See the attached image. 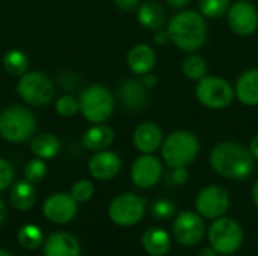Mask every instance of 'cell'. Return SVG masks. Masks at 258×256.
<instances>
[{"instance_id":"obj_1","label":"cell","mask_w":258,"mask_h":256,"mask_svg":"<svg viewBox=\"0 0 258 256\" xmlns=\"http://www.w3.org/2000/svg\"><path fill=\"white\" fill-rule=\"evenodd\" d=\"M254 160L249 149L237 142H221L210 152L213 170L230 180L248 178L254 170Z\"/></svg>"},{"instance_id":"obj_2","label":"cell","mask_w":258,"mask_h":256,"mask_svg":"<svg viewBox=\"0 0 258 256\" xmlns=\"http://www.w3.org/2000/svg\"><path fill=\"white\" fill-rule=\"evenodd\" d=\"M171 41L183 51L194 53L200 50L207 38V26L204 17L197 11H181L168 23Z\"/></svg>"},{"instance_id":"obj_3","label":"cell","mask_w":258,"mask_h":256,"mask_svg":"<svg viewBox=\"0 0 258 256\" xmlns=\"http://www.w3.org/2000/svg\"><path fill=\"white\" fill-rule=\"evenodd\" d=\"M200 154L198 137L187 130L172 131L162 143L163 161L171 167H187Z\"/></svg>"},{"instance_id":"obj_4","label":"cell","mask_w":258,"mask_h":256,"mask_svg":"<svg viewBox=\"0 0 258 256\" xmlns=\"http://www.w3.org/2000/svg\"><path fill=\"white\" fill-rule=\"evenodd\" d=\"M35 115L24 106H9L0 112V137L11 143H23L33 137Z\"/></svg>"},{"instance_id":"obj_5","label":"cell","mask_w":258,"mask_h":256,"mask_svg":"<svg viewBox=\"0 0 258 256\" xmlns=\"http://www.w3.org/2000/svg\"><path fill=\"white\" fill-rule=\"evenodd\" d=\"M79 109L91 124H104L113 113L115 100L112 92L103 84L85 88L79 97Z\"/></svg>"},{"instance_id":"obj_6","label":"cell","mask_w":258,"mask_h":256,"mask_svg":"<svg viewBox=\"0 0 258 256\" xmlns=\"http://www.w3.org/2000/svg\"><path fill=\"white\" fill-rule=\"evenodd\" d=\"M234 88L222 77L206 75L201 78L195 89L197 100L207 109L222 110L234 100Z\"/></svg>"},{"instance_id":"obj_7","label":"cell","mask_w":258,"mask_h":256,"mask_svg":"<svg viewBox=\"0 0 258 256\" xmlns=\"http://www.w3.org/2000/svg\"><path fill=\"white\" fill-rule=\"evenodd\" d=\"M17 92L30 106L42 107L54 98V83L41 71H30L20 77Z\"/></svg>"},{"instance_id":"obj_8","label":"cell","mask_w":258,"mask_h":256,"mask_svg":"<svg viewBox=\"0 0 258 256\" xmlns=\"http://www.w3.org/2000/svg\"><path fill=\"white\" fill-rule=\"evenodd\" d=\"M210 246L222 255L237 252L243 243V231L240 225L230 217H219L209 231Z\"/></svg>"},{"instance_id":"obj_9","label":"cell","mask_w":258,"mask_h":256,"mask_svg":"<svg viewBox=\"0 0 258 256\" xmlns=\"http://www.w3.org/2000/svg\"><path fill=\"white\" fill-rule=\"evenodd\" d=\"M145 214V202L133 193L116 196L109 205V217L119 226H133L142 220Z\"/></svg>"},{"instance_id":"obj_10","label":"cell","mask_w":258,"mask_h":256,"mask_svg":"<svg viewBox=\"0 0 258 256\" xmlns=\"http://www.w3.org/2000/svg\"><path fill=\"white\" fill-rule=\"evenodd\" d=\"M195 207L203 217L219 219L230 208V195L219 186L204 187L195 199Z\"/></svg>"},{"instance_id":"obj_11","label":"cell","mask_w":258,"mask_h":256,"mask_svg":"<svg viewBox=\"0 0 258 256\" xmlns=\"http://www.w3.org/2000/svg\"><path fill=\"white\" fill-rule=\"evenodd\" d=\"M172 231L175 240L180 244L195 246L203 240L206 234V226L201 219V214L194 211H183L175 217Z\"/></svg>"},{"instance_id":"obj_12","label":"cell","mask_w":258,"mask_h":256,"mask_svg":"<svg viewBox=\"0 0 258 256\" xmlns=\"http://www.w3.org/2000/svg\"><path fill=\"white\" fill-rule=\"evenodd\" d=\"M230 29L239 36H249L258 29V12L255 6L246 0H239L228 9Z\"/></svg>"},{"instance_id":"obj_13","label":"cell","mask_w":258,"mask_h":256,"mask_svg":"<svg viewBox=\"0 0 258 256\" xmlns=\"http://www.w3.org/2000/svg\"><path fill=\"white\" fill-rule=\"evenodd\" d=\"M77 202L68 193H54L44 201V217L56 225H65L77 216Z\"/></svg>"},{"instance_id":"obj_14","label":"cell","mask_w":258,"mask_h":256,"mask_svg":"<svg viewBox=\"0 0 258 256\" xmlns=\"http://www.w3.org/2000/svg\"><path fill=\"white\" fill-rule=\"evenodd\" d=\"M163 174V167L159 158H156L153 154H142L138 157L130 170L132 181L139 189H151L154 187Z\"/></svg>"},{"instance_id":"obj_15","label":"cell","mask_w":258,"mask_h":256,"mask_svg":"<svg viewBox=\"0 0 258 256\" xmlns=\"http://www.w3.org/2000/svg\"><path fill=\"white\" fill-rule=\"evenodd\" d=\"M121 166H122L121 157L109 149L95 152L88 163L91 177L98 181H109L115 178L119 174Z\"/></svg>"},{"instance_id":"obj_16","label":"cell","mask_w":258,"mask_h":256,"mask_svg":"<svg viewBox=\"0 0 258 256\" xmlns=\"http://www.w3.org/2000/svg\"><path fill=\"white\" fill-rule=\"evenodd\" d=\"M163 143L162 128L151 121H145L135 128L133 133V145L142 154L156 152Z\"/></svg>"},{"instance_id":"obj_17","label":"cell","mask_w":258,"mask_h":256,"mask_svg":"<svg viewBox=\"0 0 258 256\" xmlns=\"http://www.w3.org/2000/svg\"><path fill=\"white\" fill-rule=\"evenodd\" d=\"M148 88L142 80H125L119 86V100L128 110L139 112L148 103Z\"/></svg>"},{"instance_id":"obj_18","label":"cell","mask_w":258,"mask_h":256,"mask_svg":"<svg viewBox=\"0 0 258 256\" xmlns=\"http://www.w3.org/2000/svg\"><path fill=\"white\" fill-rule=\"evenodd\" d=\"M44 256H80V243L68 232H54L44 243Z\"/></svg>"},{"instance_id":"obj_19","label":"cell","mask_w":258,"mask_h":256,"mask_svg":"<svg viewBox=\"0 0 258 256\" xmlns=\"http://www.w3.org/2000/svg\"><path fill=\"white\" fill-rule=\"evenodd\" d=\"M127 65L132 72L145 75L153 71L156 65V53L147 44H136L127 53Z\"/></svg>"},{"instance_id":"obj_20","label":"cell","mask_w":258,"mask_h":256,"mask_svg":"<svg viewBox=\"0 0 258 256\" xmlns=\"http://www.w3.org/2000/svg\"><path fill=\"white\" fill-rule=\"evenodd\" d=\"M115 134L113 130L106 124H92L91 128H88L82 137V143L86 149L98 152L109 149V146L113 143Z\"/></svg>"},{"instance_id":"obj_21","label":"cell","mask_w":258,"mask_h":256,"mask_svg":"<svg viewBox=\"0 0 258 256\" xmlns=\"http://www.w3.org/2000/svg\"><path fill=\"white\" fill-rule=\"evenodd\" d=\"M234 94L242 104L258 106V69H248L237 78Z\"/></svg>"},{"instance_id":"obj_22","label":"cell","mask_w":258,"mask_h":256,"mask_svg":"<svg viewBox=\"0 0 258 256\" xmlns=\"http://www.w3.org/2000/svg\"><path fill=\"white\" fill-rule=\"evenodd\" d=\"M138 21L148 30H159L165 24V9L156 0H147L138 8Z\"/></svg>"},{"instance_id":"obj_23","label":"cell","mask_w":258,"mask_h":256,"mask_svg":"<svg viewBox=\"0 0 258 256\" xmlns=\"http://www.w3.org/2000/svg\"><path fill=\"white\" fill-rule=\"evenodd\" d=\"M142 246L151 256H165L171 249V238L160 228H150L142 235Z\"/></svg>"},{"instance_id":"obj_24","label":"cell","mask_w":258,"mask_h":256,"mask_svg":"<svg viewBox=\"0 0 258 256\" xmlns=\"http://www.w3.org/2000/svg\"><path fill=\"white\" fill-rule=\"evenodd\" d=\"M11 205L18 211L30 210L36 202V192L32 183L29 181H18L11 187L9 192Z\"/></svg>"},{"instance_id":"obj_25","label":"cell","mask_w":258,"mask_h":256,"mask_svg":"<svg viewBox=\"0 0 258 256\" xmlns=\"http://www.w3.org/2000/svg\"><path fill=\"white\" fill-rule=\"evenodd\" d=\"M30 151L42 160L54 158L60 151V140L53 133H41L32 137Z\"/></svg>"},{"instance_id":"obj_26","label":"cell","mask_w":258,"mask_h":256,"mask_svg":"<svg viewBox=\"0 0 258 256\" xmlns=\"http://www.w3.org/2000/svg\"><path fill=\"white\" fill-rule=\"evenodd\" d=\"M3 68L8 74L14 77H21L23 74L27 72L29 68L27 54L18 48H12L6 51V54L3 56Z\"/></svg>"},{"instance_id":"obj_27","label":"cell","mask_w":258,"mask_h":256,"mask_svg":"<svg viewBox=\"0 0 258 256\" xmlns=\"http://www.w3.org/2000/svg\"><path fill=\"white\" fill-rule=\"evenodd\" d=\"M17 237H18L20 246H23L26 250H35V249H38V247L42 244V241H44L42 231H41L36 225H32V223H27V225H24L23 228H20Z\"/></svg>"},{"instance_id":"obj_28","label":"cell","mask_w":258,"mask_h":256,"mask_svg":"<svg viewBox=\"0 0 258 256\" xmlns=\"http://www.w3.org/2000/svg\"><path fill=\"white\" fill-rule=\"evenodd\" d=\"M181 71L183 74L195 81H200L201 78H204L207 75V63L206 60L198 56V54H190L187 56L183 63H181Z\"/></svg>"},{"instance_id":"obj_29","label":"cell","mask_w":258,"mask_h":256,"mask_svg":"<svg viewBox=\"0 0 258 256\" xmlns=\"http://www.w3.org/2000/svg\"><path fill=\"white\" fill-rule=\"evenodd\" d=\"M231 0H200L198 9L204 18H219L228 12Z\"/></svg>"},{"instance_id":"obj_30","label":"cell","mask_w":258,"mask_h":256,"mask_svg":"<svg viewBox=\"0 0 258 256\" xmlns=\"http://www.w3.org/2000/svg\"><path fill=\"white\" fill-rule=\"evenodd\" d=\"M47 170H48L47 164L42 158H33V160L27 161V164L24 166V178H26V181L36 184L45 178Z\"/></svg>"},{"instance_id":"obj_31","label":"cell","mask_w":258,"mask_h":256,"mask_svg":"<svg viewBox=\"0 0 258 256\" xmlns=\"http://www.w3.org/2000/svg\"><path fill=\"white\" fill-rule=\"evenodd\" d=\"M54 110L62 118H71L77 112H80V109H79V100H76L71 95H63V97H60V98L56 100Z\"/></svg>"},{"instance_id":"obj_32","label":"cell","mask_w":258,"mask_h":256,"mask_svg":"<svg viewBox=\"0 0 258 256\" xmlns=\"http://www.w3.org/2000/svg\"><path fill=\"white\" fill-rule=\"evenodd\" d=\"M71 196L76 199V202H88L94 196V184L89 180H80L77 181L71 189Z\"/></svg>"},{"instance_id":"obj_33","label":"cell","mask_w":258,"mask_h":256,"mask_svg":"<svg viewBox=\"0 0 258 256\" xmlns=\"http://www.w3.org/2000/svg\"><path fill=\"white\" fill-rule=\"evenodd\" d=\"M151 213L156 219H169L175 213V204L169 199H157L151 207Z\"/></svg>"},{"instance_id":"obj_34","label":"cell","mask_w":258,"mask_h":256,"mask_svg":"<svg viewBox=\"0 0 258 256\" xmlns=\"http://www.w3.org/2000/svg\"><path fill=\"white\" fill-rule=\"evenodd\" d=\"M14 175L15 174H14V167L11 166V163L0 157V192L11 187L14 181Z\"/></svg>"},{"instance_id":"obj_35","label":"cell","mask_w":258,"mask_h":256,"mask_svg":"<svg viewBox=\"0 0 258 256\" xmlns=\"http://www.w3.org/2000/svg\"><path fill=\"white\" fill-rule=\"evenodd\" d=\"M171 178H172V183H174V184L183 186V184L187 183V180H189V172H187L186 167H175V169H172Z\"/></svg>"},{"instance_id":"obj_36","label":"cell","mask_w":258,"mask_h":256,"mask_svg":"<svg viewBox=\"0 0 258 256\" xmlns=\"http://www.w3.org/2000/svg\"><path fill=\"white\" fill-rule=\"evenodd\" d=\"M113 2H115V6L124 12H132L138 9L141 5V0H113Z\"/></svg>"},{"instance_id":"obj_37","label":"cell","mask_w":258,"mask_h":256,"mask_svg":"<svg viewBox=\"0 0 258 256\" xmlns=\"http://www.w3.org/2000/svg\"><path fill=\"white\" fill-rule=\"evenodd\" d=\"M153 41H154V44H157V45H163V44H166L168 41H171L169 33H168V29H165V30L159 29V30L156 32Z\"/></svg>"},{"instance_id":"obj_38","label":"cell","mask_w":258,"mask_h":256,"mask_svg":"<svg viewBox=\"0 0 258 256\" xmlns=\"http://www.w3.org/2000/svg\"><path fill=\"white\" fill-rule=\"evenodd\" d=\"M142 83H144L148 89H151V88H154V86L157 84V77H156L154 74L148 72V74L142 75Z\"/></svg>"},{"instance_id":"obj_39","label":"cell","mask_w":258,"mask_h":256,"mask_svg":"<svg viewBox=\"0 0 258 256\" xmlns=\"http://www.w3.org/2000/svg\"><path fill=\"white\" fill-rule=\"evenodd\" d=\"M249 152L252 154V157L258 160V133L251 139V142H249Z\"/></svg>"},{"instance_id":"obj_40","label":"cell","mask_w":258,"mask_h":256,"mask_svg":"<svg viewBox=\"0 0 258 256\" xmlns=\"http://www.w3.org/2000/svg\"><path fill=\"white\" fill-rule=\"evenodd\" d=\"M190 0H166V3L174 8V9H180V8H184Z\"/></svg>"},{"instance_id":"obj_41","label":"cell","mask_w":258,"mask_h":256,"mask_svg":"<svg viewBox=\"0 0 258 256\" xmlns=\"http://www.w3.org/2000/svg\"><path fill=\"white\" fill-rule=\"evenodd\" d=\"M6 214H8L6 205H5V202L0 199V226L3 225V222H5V219H6Z\"/></svg>"},{"instance_id":"obj_42","label":"cell","mask_w":258,"mask_h":256,"mask_svg":"<svg viewBox=\"0 0 258 256\" xmlns=\"http://www.w3.org/2000/svg\"><path fill=\"white\" fill-rule=\"evenodd\" d=\"M218 255V252L212 247H206V249H201L200 250V253H198V256H216Z\"/></svg>"},{"instance_id":"obj_43","label":"cell","mask_w":258,"mask_h":256,"mask_svg":"<svg viewBox=\"0 0 258 256\" xmlns=\"http://www.w3.org/2000/svg\"><path fill=\"white\" fill-rule=\"evenodd\" d=\"M252 199H254V204L258 208V180L257 183L254 184V189H252Z\"/></svg>"},{"instance_id":"obj_44","label":"cell","mask_w":258,"mask_h":256,"mask_svg":"<svg viewBox=\"0 0 258 256\" xmlns=\"http://www.w3.org/2000/svg\"><path fill=\"white\" fill-rule=\"evenodd\" d=\"M0 256H12L9 252H6V250H3V249H0Z\"/></svg>"}]
</instances>
